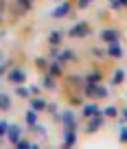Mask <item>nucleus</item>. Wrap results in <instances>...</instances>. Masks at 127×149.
<instances>
[{"mask_svg":"<svg viewBox=\"0 0 127 149\" xmlns=\"http://www.w3.org/2000/svg\"><path fill=\"white\" fill-rule=\"evenodd\" d=\"M103 110H96L92 114V116H90V121H88V125H85V132H88V134H92V132H96L99 130L101 125H103Z\"/></svg>","mask_w":127,"mask_h":149,"instance_id":"1","label":"nucleus"},{"mask_svg":"<svg viewBox=\"0 0 127 149\" xmlns=\"http://www.w3.org/2000/svg\"><path fill=\"white\" fill-rule=\"evenodd\" d=\"M88 33H90V24L88 22H77L75 26H70L68 35H70V37H85Z\"/></svg>","mask_w":127,"mask_h":149,"instance_id":"2","label":"nucleus"},{"mask_svg":"<svg viewBox=\"0 0 127 149\" xmlns=\"http://www.w3.org/2000/svg\"><path fill=\"white\" fill-rule=\"evenodd\" d=\"M7 79L11 81V84H24V81H26V72H24V70H20V68H11L9 70V74H7Z\"/></svg>","mask_w":127,"mask_h":149,"instance_id":"3","label":"nucleus"},{"mask_svg":"<svg viewBox=\"0 0 127 149\" xmlns=\"http://www.w3.org/2000/svg\"><path fill=\"white\" fill-rule=\"evenodd\" d=\"M59 121L64 123V127H66V130H77V118H75V114H72L70 110H66V112H61V116H59Z\"/></svg>","mask_w":127,"mask_h":149,"instance_id":"4","label":"nucleus"},{"mask_svg":"<svg viewBox=\"0 0 127 149\" xmlns=\"http://www.w3.org/2000/svg\"><path fill=\"white\" fill-rule=\"evenodd\" d=\"M101 40H103L105 44H112V42H118L121 35H118L116 29H103V31H101Z\"/></svg>","mask_w":127,"mask_h":149,"instance_id":"5","label":"nucleus"},{"mask_svg":"<svg viewBox=\"0 0 127 149\" xmlns=\"http://www.w3.org/2000/svg\"><path fill=\"white\" fill-rule=\"evenodd\" d=\"M7 138H9L11 145H15L20 138H22V127H20V125H9V130H7Z\"/></svg>","mask_w":127,"mask_h":149,"instance_id":"6","label":"nucleus"},{"mask_svg":"<svg viewBox=\"0 0 127 149\" xmlns=\"http://www.w3.org/2000/svg\"><path fill=\"white\" fill-rule=\"evenodd\" d=\"M68 13H70V2H61L59 7H55V9H53V13H51V15L59 20V18H66Z\"/></svg>","mask_w":127,"mask_h":149,"instance_id":"7","label":"nucleus"},{"mask_svg":"<svg viewBox=\"0 0 127 149\" xmlns=\"http://www.w3.org/2000/svg\"><path fill=\"white\" fill-rule=\"evenodd\" d=\"M105 55H110V57H114V59H118V57H123V46L118 42H112L108 48H105Z\"/></svg>","mask_w":127,"mask_h":149,"instance_id":"8","label":"nucleus"},{"mask_svg":"<svg viewBox=\"0 0 127 149\" xmlns=\"http://www.w3.org/2000/svg\"><path fill=\"white\" fill-rule=\"evenodd\" d=\"M31 110H35V112H44V110H46V101H44L40 94H37V97H33V99H31Z\"/></svg>","mask_w":127,"mask_h":149,"instance_id":"9","label":"nucleus"},{"mask_svg":"<svg viewBox=\"0 0 127 149\" xmlns=\"http://www.w3.org/2000/svg\"><path fill=\"white\" fill-rule=\"evenodd\" d=\"M75 145H77L75 130H66V134H64V147H75Z\"/></svg>","mask_w":127,"mask_h":149,"instance_id":"10","label":"nucleus"},{"mask_svg":"<svg viewBox=\"0 0 127 149\" xmlns=\"http://www.w3.org/2000/svg\"><path fill=\"white\" fill-rule=\"evenodd\" d=\"M48 74H53L55 79L61 74V61H59V59H53L51 64H48Z\"/></svg>","mask_w":127,"mask_h":149,"instance_id":"11","label":"nucleus"},{"mask_svg":"<svg viewBox=\"0 0 127 149\" xmlns=\"http://www.w3.org/2000/svg\"><path fill=\"white\" fill-rule=\"evenodd\" d=\"M66 81H68L70 86H83V84H85V77H81V74H68Z\"/></svg>","mask_w":127,"mask_h":149,"instance_id":"12","label":"nucleus"},{"mask_svg":"<svg viewBox=\"0 0 127 149\" xmlns=\"http://www.w3.org/2000/svg\"><path fill=\"white\" fill-rule=\"evenodd\" d=\"M57 59L64 64V61H72L75 59V51H70V48H66V51H59V57Z\"/></svg>","mask_w":127,"mask_h":149,"instance_id":"13","label":"nucleus"},{"mask_svg":"<svg viewBox=\"0 0 127 149\" xmlns=\"http://www.w3.org/2000/svg\"><path fill=\"white\" fill-rule=\"evenodd\" d=\"M9 107H11V99H9V94H7V92H0V110L7 112Z\"/></svg>","mask_w":127,"mask_h":149,"instance_id":"14","label":"nucleus"},{"mask_svg":"<svg viewBox=\"0 0 127 149\" xmlns=\"http://www.w3.org/2000/svg\"><path fill=\"white\" fill-rule=\"evenodd\" d=\"M61 33L59 31H51V35H48V42H51V46H59V42H61Z\"/></svg>","mask_w":127,"mask_h":149,"instance_id":"15","label":"nucleus"},{"mask_svg":"<svg viewBox=\"0 0 127 149\" xmlns=\"http://www.w3.org/2000/svg\"><path fill=\"white\" fill-rule=\"evenodd\" d=\"M83 92H85V97L94 99V92H96V84H90V81H85V84H83Z\"/></svg>","mask_w":127,"mask_h":149,"instance_id":"16","label":"nucleus"},{"mask_svg":"<svg viewBox=\"0 0 127 149\" xmlns=\"http://www.w3.org/2000/svg\"><path fill=\"white\" fill-rule=\"evenodd\" d=\"M123 81H125V70L118 68L116 72H114V77H112V84H114V86H121Z\"/></svg>","mask_w":127,"mask_h":149,"instance_id":"17","label":"nucleus"},{"mask_svg":"<svg viewBox=\"0 0 127 149\" xmlns=\"http://www.w3.org/2000/svg\"><path fill=\"white\" fill-rule=\"evenodd\" d=\"M42 84H44V88H46V90H53V88H55V77H53V74H44V79H42Z\"/></svg>","mask_w":127,"mask_h":149,"instance_id":"18","label":"nucleus"},{"mask_svg":"<svg viewBox=\"0 0 127 149\" xmlns=\"http://www.w3.org/2000/svg\"><path fill=\"white\" fill-rule=\"evenodd\" d=\"M108 94H110V90L105 88V86H99V84H96V92H94V99H108Z\"/></svg>","mask_w":127,"mask_h":149,"instance_id":"19","label":"nucleus"},{"mask_svg":"<svg viewBox=\"0 0 127 149\" xmlns=\"http://www.w3.org/2000/svg\"><path fill=\"white\" fill-rule=\"evenodd\" d=\"M24 118H26L28 127H31V125H35V123H37V112H35V110H28L26 114H24Z\"/></svg>","mask_w":127,"mask_h":149,"instance_id":"20","label":"nucleus"},{"mask_svg":"<svg viewBox=\"0 0 127 149\" xmlns=\"http://www.w3.org/2000/svg\"><path fill=\"white\" fill-rule=\"evenodd\" d=\"M96 110H99V107H96V103H88V105H83V116H85V118H90Z\"/></svg>","mask_w":127,"mask_h":149,"instance_id":"21","label":"nucleus"},{"mask_svg":"<svg viewBox=\"0 0 127 149\" xmlns=\"http://www.w3.org/2000/svg\"><path fill=\"white\" fill-rule=\"evenodd\" d=\"M15 5H18L22 11H31L33 9V0H15Z\"/></svg>","mask_w":127,"mask_h":149,"instance_id":"22","label":"nucleus"},{"mask_svg":"<svg viewBox=\"0 0 127 149\" xmlns=\"http://www.w3.org/2000/svg\"><path fill=\"white\" fill-rule=\"evenodd\" d=\"M101 72H88L85 74V81H90V84H101Z\"/></svg>","mask_w":127,"mask_h":149,"instance_id":"23","label":"nucleus"},{"mask_svg":"<svg viewBox=\"0 0 127 149\" xmlns=\"http://www.w3.org/2000/svg\"><path fill=\"white\" fill-rule=\"evenodd\" d=\"M15 94H18V97H22V99L31 97V92H28V88H24L22 84H18V86H15Z\"/></svg>","mask_w":127,"mask_h":149,"instance_id":"24","label":"nucleus"},{"mask_svg":"<svg viewBox=\"0 0 127 149\" xmlns=\"http://www.w3.org/2000/svg\"><path fill=\"white\" fill-rule=\"evenodd\" d=\"M116 114H118V110H116L114 105H108V107L103 110V116H110V118H114Z\"/></svg>","mask_w":127,"mask_h":149,"instance_id":"25","label":"nucleus"},{"mask_svg":"<svg viewBox=\"0 0 127 149\" xmlns=\"http://www.w3.org/2000/svg\"><path fill=\"white\" fill-rule=\"evenodd\" d=\"M15 147H18V149H33V143H28V140L20 138L18 143H15Z\"/></svg>","mask_w":127,"mask_h":149,"instance_id":"26","label":"nucleus"},{"mask_svg":"<svg viewBox=\"0 0 127 149\" xmlns=\"http://www.w3.org/2000/svg\"><path fill=\"white\" fill-rule=\"evenodd\" d=\"M35 66H37V68H48V61L46 59H44V57H35Z\"/></svg>","mask_w":127,"mask_h":149,"instance_id":"27","label":"nucleus"},{"mask_svg":"<svg viewBox=\"0 0 127 149\" xmlns=\"http://www.w3.org/2000/svg\"><path fill=\"white\" fill-rule=\"evenodd\" d=\"M7 130H9V123L2 118V121H0V138H2V136H7Z\"/></svg>","mask_w":127,"mask_h":149,"instance_id":"28","label":"nucleus"},{"mask_svg":"<svg viewBox=\"0 0 127 149\" xmlns=\"http://www.w3.org/2000/svg\"><path fill=\"white\" fill-rule=\"evenodd\" d=\"M88 5H92V0H77V7H79V9H85Z\"/></svg>","mask_w":127,"mask_h":149,"instance_id":"29","label":"nucleus"},{"mask_svg":"<svg viewBox=\"0 0 127 149\" xmlns=\"http://www.w3.org/2000/svg\"><path fill=\"white\" fill-rule=\"evenodd\" d=\"M46 110L51 112V114H57V105L55 103H46Z\"/></svg>","mask_w":127,"mask_h":149,"instance_id":"30","label":"nucleus"},{"mask_svg":"<svg viewBox=\"0 0 127 149\" xmlns=\"http://www.w3.org/2000/svg\"><path fill=\"white\" fill-rule=\"evenodd\" d=\"M51 57H53V59L59 57V48H57V46H51Z\"/></svg>","mask_w":127,"mask_h":149,"instance_id":"31","label":"nucleus"},{"mask_svg":"<svg viewBox=\"0 0 127 149\" xmlns=\"http://www.w3.org/2000/svg\"><path fill=\"white\" fill-rule=\"evenodd\" d=\"M121 143H127V127H121Z\"/></svg>","mask_w":127,"mask_h":149,"instance_id":"32","label":"nucleus"},{"mask_svg":"<svg viewBox=\"0 0 127 149\" xmlns=\"http://www.w3.org/2000/svg\"><path fill=\"white\" fill-rule=\"evenodd\" d=\"M28 92H31V97H37V94H40V88H37V86H31V88H28Z\"/></svg>","mask_w":127,"mask_h":149,"instance_id":"33","label":"nucleus"},{"mask_svg":"<svg viewBox=\"0 0 127 149\" xmlns=\"http://www.w3.org/2000/svg\"><path fill=\"white\" fill-rule=\"evenodd\" d=\"M92 53H94L96 57H103V55H105V51H103V48H92Z\"/></svg>","mask_w":127,"mask_h":149,"instance_id":"34","label":"nucleus"},{"mask_svg":"<svg viewBox=\"0 0 127 149\" xmlns=\"http://www.w3.org/2000/svg\"><path fill=\"white\" fill-rule=\"evenodd\" d=\"M121 123H127V107H123L121 112Z\"/></svg>","mask_w":127,"mask_h":149,"instance_id":"35","label":"nucleus"},{"mask_svg":"<svg viewBox=\"0 0 127 149\" xmlns=\"http://www.w3.org/2000/svg\"><path fill=\"white\" fill-rule=\"evenodd\" d=\"M70 103H72V105H81V99H79V97H72Z\"/></svg>","mask_w":127,"mask_h":149,"instance_id":"36","label":"nucleus"},{"mask_svg":"<svg viewBox=\"0 0 127 149\" xmlns=\"http://www.w3.org/2000/svg\"><path fill=\"white\" fill-rule=\"evenodd\" d=\"M5 72H7V66H5V64H0V74H5Z\"/></svg>","mask_w":127,"mask_h":149,"instance_id":"37","label":"nucleus"},{"mask_svg":"<svg viewBox=\"0 0 127 149\" xmlns=\"http://www.w3.org/2000/svg\"><path fill=\"white\" fill-rule=\"evenodd\" d=\"M118 2V7H127V0H116Z\"/></svg>","mask_w":127,"mask_h":149,"instance_id":"38","label":"nucleus"},{"mask_svg":"<svg viewBox=\"0 0 127 149\" xmlns=\"http://www.w3.org/2000/svg\"><path fill=\"white\" fill-rule=\"evenodd\" d=\"M110 5H112L114 9H118V2H116V0H110Z\"/></svg>","mask_w":127,"mask_h":149,"instance_id":"39","label":"nucleus"},{"mask_svg":"<svg viewBox=\"0 0 127 149\" xmlns=\"http://www.w3.org/2000/svg\"><path fill=\"white\" fill-rule=\"evenodd\" d=\"M0 22H2V9H0Z\"/></svg>","mask_w":127,"mask_h":149,"instance_id":"40","label":"nucleus"},{"mask_svg":"<svg viewBox=\"0 0 127 149\" xmlns=\"http://www.w3.org/2000/svg\"><path fill=\"white\" fill-rule=\"evenodd\" d=\"M59 2H61V0H59Z\"/></svg>","mask_w":127,"mask_h":149,"instance_id":"41","label":"nucleus"}]
</instances>
